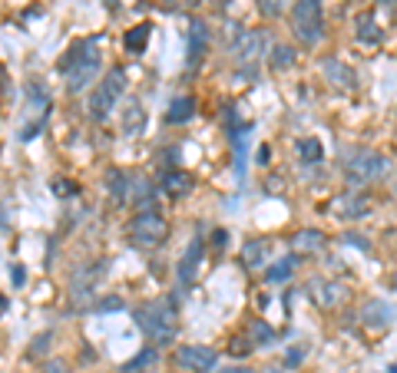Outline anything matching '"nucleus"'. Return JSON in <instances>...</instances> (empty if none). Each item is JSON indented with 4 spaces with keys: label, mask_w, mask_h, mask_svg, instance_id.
Segmentation results:
<instances>
[{
    "label": "nucleus",
    "mask_w": 397,
    "mask_h": 373,
    "mask_svg": "<svg viewBox=\"0 0 397 373\" xmlns=\"http://www.w3.org/2000/svg\"><path fill=\"white\" fill-rule=\"evenodd\" d=\"M100 70V46L93 40H77L63 53L60 60V73L66 76V90L70 93H83L93 83V76Z\"/></svg>",
    "instance_id": "f257e3e1"
},
{
    "label": "nucleus",
    "mask_w": 397,
    "mask_h": 373,
    "mask_svg": "<svg viewBox=\"0 0 397 373\" xmlns=\"http://www.w3.org/2000/svg\"><path fill=\"white\" fill-rule=\"evenodd\" d=\"M136 324L149 337L153 347H169L176 341V311L166 298H156L149 304L136 307Z\"/></svg>",
    "instance_id": "f03ea898"
},
{
    "label": "nucleus",
    "mask_w": 397,
    "mask_h": 373,
    "mask_svg": "<svg viewBox=\"0 0 397 373\" xmlns=\"http://www.w3.org/2000/svg\"><path fill=\"white\" fill-rule=\"evenodd\" d=\"M291 33L305 46H318L324 37V7L321 0H295L291 3Z\"/></svg>",
    "instance_id": "7ed1b4c3"
},
{
    "label": "nucleus",
    "mask_w": 397,
    "mask_h": 373,
    "mask_svg": "<svg viewBox=\"0 0 397 373\" xmlns=\"http://www.w3.org/2000/svg\"><path fill=\"white\" fill-rule=\"evenodd\" d=\"M122 90H126V76H122V70L116 66V70H109L96 86H93L90 93V119L93 122H107L109 116H113V109L120 106V96Z\"/></svg>",
    "instance_id": "20e7f679"
},
{
    "label": "nucleus",
    "mask_w": 397,
    "mask_h": 373,
    "mask_svg": "<svg viewBox=\"0 0 397 373\" xmlns=\"http://www.w3.org/2000/svg\"><path fill=\"white\" fill-rule=\"evenodd\" d=\"M384 172H387V159L381 152L358 146V149L344 155V179H348V185H367V182L381 179Z\"/></svg>",
    "instance_id": "39448f33"
},
{
    "label": "nucleus",
    "mask_w": 397,
    "mask_h": 373,
    "mask_svg": "<svg viewBox=\"0 0 397 373\" xmlns=\"http://www.w3.org/2000/svg\"><path fill=\"white\" fill-rule=\"evenodd\" d=\"M265 50V33L261 30H239L232 37V60L239 66V79L255 76V63L261 60Z\"/></svg>",
    "instance_id": "423d86ee"
},
{
    "label": "nucleus",
    "mask_w": 397,
    "mask_h": 373,
    "mask_svg": "<svg viewBox=\"0 0 397 373\" xmlns=\"http://www.w3.org/2000/svg\"><path fill=\"white\" fill-rule=\"evenodd\" d=\"M129 241L136 248H156L166 241V218L156 209H139L129 222Z\"/></svg>",
    "instance_id": "0eeeda50"
},
{
    "label": "nucleus",
    "mask_w": 397,
    "mask_h": 373,
    "mask_svg": "<svg viewBox=\"0 0 397 373\" xmlns=\"http://www.w3.org/2000/svg\"><path fill=\"white\" fill-rule=\"evenodd\" d=\"M103 274H107V261H93V265H83V268L73 271V278H70V298H73V307L96 304L93 294H96V284L103 281Z\"/></svg>",
    "instance_id": "6e6552de"
},
{
    "label": "nucleus",
    "mask_w": 397,
    "mask_h": 373,
    "mask_svg": "<svg viewBox=\"0 0 397 373\" xmlns=\"http://www.w3.org/2000/svg\"><path fill=\"white\" fill-rule=\"evenodd\" d=\"M27 113H30V122L27 126H20V139L27 142V139H33V135L44 129L46 122V113H50V93H46L44 83H27Z\"/></svg>",
    "instance_id": "1a4fd4ad"
},
{
    "label": "nucleus",
    "mask_w": 397,
    "mask_h": 373,
    "mask_svg": "<svg viewBox=\"0 0 397 373\" xmlns=\"http://www.w3.org/2000/svg\"><path fill=\"white\" fill-rule=\"evenodd\" d=\"M176 363L189 373H209L219 367V354L212 347H202V343H185L176 350Z\"/></svg>",
    "instance_id": "9d476101"
},
{
    "label": "nucleus",
    "mask_w": 397,
    "mask_h": 373,
    "mask_svg": "<svg viewBox=\"0 0 397 373\" xmlns=\"http://www.w3.org/2000/svg\"><path fill=\"white\" fill-rule=\"evenodd\" d=\"M331 211H335L341 222H358V218H364L367 211H371V205H367L364 195L344 192V195H338L335 202H331Z\"/></svg>",
    "instance_id": "9b49d317"
},
{
    "label": "nucleus",
    "mask_w": 397,
    "mask_h": 373,
    "mask_svg": "<svg viewBox=\"0 0 397 373\" xmlns=\"http://www.w3.org/2000/svg\"><path fill=\"white\" fill-rule=\"evenodd\" d=\"M321 73H324L328 83H335L338 90H358V73H354L344 60H338V57L321 60Z\"/></svg>",
    "instance_id": "f8f14e48"
},
{
    "label": "nucleus",
    "mask_w": 397,
    "mask_h": 373,
    "mask_svg": "<svg viewBox=\"0 0 397 373\" xmlns=\"http://www.w3.org/2000/svg\"><path fill=\"white\" fill-rule=\"evenodd\" d=\"M202 251H205L202 238H192V245H189V248H185V254L179 258V265H176V278H179V284H183V287H189V284L196 281L198 261H202Z\"/></svg>",
    "instance_id": "ddd939ff"
},
{
    "label": "nucleus",
    "mask_w": 397,
    "mask_h": 373,
    "mask_svg": "<svg viewBox=\"0 0 397 373\" xmlns=\"http://www.w3.org/2000/svg\"><path fill=\"white\" fill-rule=\"evenodd\" d=\"M354 40L364 46H378L384 40V30L381 23H378V17L371 14V10H364V14L354 17Z\"/></svg>",
    "instance_id": "4468645a"
},
{
    "label": "nucleus",
    "mask_w": 397,
    "mask_h": 373,
    "mask_svg": "<svg viewBox=\"0 0 397 373\" xmlns=\"http://www.w3.org/2000/svg\"><path fill=\"white\" fill-rule=\"evenodd\" d=\"M311 287V294L318 300L321 307H338L341 300H344V287L338 281H328V278H315V281L308 284Z\"/></svg>",
    "instance_id": "2eb2a0df"
},
{
    "label": "nucleus",
    "mask_w": 397,
    "mask_h": 373,
    "mask_svg": "<svg viewBox=\"0 0 397 373\" xmlns=\"http://www.w3.org/2000/svg\"><path fill=\"white\" fill-rule=\"evenodd\" d=\"M142 129H146V109H142V103L133 96V99L126 103V109H122V133L139 135Z\"/></svg>",
    "instance_id": "dca6fc26"
},
{
    "label": "nucleus",
    "mask_w": 397,
    "mask_h": 373,
    "mask_svg": "<svg viewBox=\"0 0 397 373\" xmlns=\"http://www.w3.org/2000/svg\"><path fill=\"white\" fill-rule=\"evenodd\" d=\"M361 324H367V327H387L391 324V307L381 298L367 300L364 307H361Z\"/></svg>",
    "instance_id": "f3484780"
},
{
    "label": "nucleus",
    "mask_w": 397,
    "mask_h": 373,
    "mask_svg": "<svg viewBox=\"0 0 397 373\" xmlns=\"http://www.w3.org/2000/svg\"><path fill=\"white\" fill-rule=\"evenodd\" d=\"M192 185H196V179H192L189 172H183V169H169L166 175H163V189H166V195H176V198L189 195L192 192Z\"/></svg>",
    "instance_id": "a211bd4d"
},
{
    "label": "nucleus",
    "mask_w": 397,
    "mask_h": 373,
    "mask_svg": "<svg viewBox=\"0 0 397 373\" xmlns=\"http://www.w3.org/2000/svg\"><path fill=\"white\" fill-rule=\"evenodd\" d=\"M205 44H209V30H205V23H202V20H196V23L189 27V63L202 60Z\"/></svg>",
    "instance_id": "6ab92c4d"
},
{
    "label": "nucleus",
    "mask_w": 397,
    "mask_h": 373,
    "mask_svg": "<svg viewBox=\"0 0 397 373\" xmlns=\"http://www.w3.org/2000/svg\"><path fill=\"white\" fill-rule=\"evenodd\" d=\"M107 189L113 202H129V175L120 169H109L107 172Z\"/></svg>",
    "instance_id": "aec40b11"
},
{
    "label": "nucleus",
    "mask_w": 397,
    "mask_h": 373,
    "mask_svg": "<svg viewBox=\"0 0 397 373\" xmlns=\"http://www.w3.org/2000/svg\"><path fill=\"white\" fill-rule=\"evenodd\" d=\"M196 116V103H192V96H176L172 103H169V113H166V119L169 122H189Z\"/></svg>",
    "instance_id": "412c9836"
},
{
    "label": "nucleus",
    "mask_w": 397,
    "mask_h": 373,
    "mask_svg": "<svg viewBox=\"0 0 397 373\" xmlns=\"http://www.w3.org/2000/svg\"><path fill=\"white\" fill-rule=\"evenodd\" d=\"M268 63H272V70L275 73H281V70H288V66H295V50H291L288 44H272V50H268Z\"/></svg>",
    "instance_id": "4be33fe9"
},
{
    "label": "nucleus",
    "mask_w": 397,
    "mask_h": 373,
    "mask_svg": "<svg viewBox=\"0 0 397 373\" xmlns=\"http://www.w3.org/2000/svg\"><path fill=\"white\" fill-rule=\"evenodd\" d=\"M298 155H302V162L305 165H318L321 159H324V149H321V142L315 135H308V139L298 142Z\"/></svg>",
    "instance_id": "5701e85b"
},
{
    "label": "nucleus",
    "mask_w": 397,
    "mask_h": 373,
    "mask_svg": "<svg viewBox=\"0 0 397 373\" xmlns=\"http://www.w3.org/2000/svg\"><path fill=\"white\" fill-rule=\"evenodd\" d=\"M248 341L255 343V347H272L275 343V330L268 327L265 321H252L248 324Z\"/></svg>",
    "instance_id": "b1692460"
},
{
    "label": "nucleus",
    "mask_w": 397,
    "mask_h": 373,
    "mask_svg": "<svg viewBox=\"0 0 397 373\" xmlns=\"http://www.w3.org/2000/svg\"><path fill=\"white\" fill-rule=\"evenodd\" d=\"M265 251H268V245H265V241H248V245L242 248V265H245V268H261Z\"/></svg>",
    "instance_id": "393cba45"
},
{
    "label": "nucleus",
    "mask_w": 397,
    "mask_h": 373,
    "mask_svg": "<svg viewBox=\"0 0 397 373\" xmlns=\"http://www.w3.org/2000/svg\"><path fill=\"white\" fill-rule=\"evenodd\" d=\"M321 245H324V235H321V231H298V235H295V251L311 254V251H318Z\"/></svg>",
    "instance_id": "a878e982"
},
{
    "label": "nucleus",
    "mask_w": 397,
    "mask_h": 373,
    "mask_svg": "<svg viewBox=\"0 0 397 373\" xmlns=\"http://www.w3.org/2000/svg\"><path fill=\"white\" fill-rule=\"evenodd\" d=\"M156 363V347H142V350H139L136 357L129 360V363H126V367H122V373H139V370H149V367H153Z\"/></svg>",
    "instance_id": "bb28decb"
},
{
    "label": "nucleus",
    "mask_w": 397,
    "mask_h": 373,
    "mask_svg": "<svg viewBox=\"0 0 397 373\" xmlns=\"http://www.w3.org/2000/svg\"><path fill=\"white\" fill-rule=\"evenodd\" d=\"M291 271H295V258H281V261H275L272 268L265 271V281L281 284V281H288L291 278Z\"/></svg>",
    "instance_id": "cd10ccee"
},
{
    "label": "nucleus",
    "mask_w": 397,
    "mask_h": 373,
    "mask_svg": "<svg viewBox=\"0 0 397 373\" xmlns=\"http://www.w3.org/2000/svg\"><path fill=\"white\" fill-rule=\"evenodd\" d=\"M146 40H149V23H139V27H133V30L126 33V40H122V44H126L129 53H139V50L146 46Z\"/></svg>",
    "instance_id": "c85d7f7f"
},
{
    "label": "nucleus",
    "mask_w": 397,
    "mask_h": 373,
    "mask_svg": "<svg viewBox=\"0 0 397 373\" xmlns=\"http://www.w3.org/2000/svg\"><path fill=\"white\" fill-rule=\"evenodd\" d=\"M255 3H259V10L265 17H281L285 10H288L291 0H255Z\"/></svg>",
    "instance_id": "c756f323"
},
{
    "label": "nucleus",
    "mask_w": 397,
    "mask_h": 373,
    "mask_svg": "<svg viewBox=\"0 0 397 373\" xmlns=\"http://www.w3.org/2000/svg\"><path fill=\"white\" fill-rule=\"evenodd\" d=\"M305 357H308V343H291L288 354H285V363H288V367H298Z\"/></svg>",
    "instance_id": "7c9ffc66"
},
{
    "label": "nucleus",
    "mask_w": 397,
    "mask_h": 373,
    "mask_svg": "<svg viewBox=\"0 0 397 373\" xmlns=\"http://www.w3.org/2000/svg\"><path fill=\"white\" fill-rule=\"evenodd\" d=\"M96 314H109V311H122V298H100L93 304Z\"/></svg>",
    "instance_id": "2f4dec72"
},
{
    "label": "nucleus",
    "mask_w": 397,
    "mask_h": 373,
    "mask_svg": "<svg viewBox=\"0 0 397 373\" xmlns=\"http://www.w3.org/2000/svg\"><path fill=\"white\" fill-rule=\"evenodd\" d=\"M252 347H255V343L252 341H245V337H232V354H235V357H245V354H248V350H252Z\"/></svg>",
    "instance_id": "473e14b6"
},
{
    "label": "nucleus",
    "mask_w": 397,
    "mask_h": 373,
    "mask_svg": "<svg viewBox=\"0 0 397 373\" xmlns=\"http://www.w3.org/2000/svg\"><path fill=\"white\" fill-rule=\"evenodd\" d=\"M44 373H66V363H63V360H46Z\"/></svg>",
    "instance_id": "72a5a7b5"
},
{
    "label": "nucleus",
    "mask_w": 397,
    "mask_h": 373,
    "mask_svg": "<svg viewBox=\"0 0 397 373\" xmlns=\"http://www.w3.org/2000/svg\"><path fill=\"white\" fill-rule=\"evenodd\" d=\"M46 343H50V334H44V337H37V341H33L30 357H37V354H44V350H46Z\"/></svg>",
    "instance_id": "f704fd0d"
},
{
    "label": "nucleus",
    "mask_w": 397,
    "mask_h": 373,
    "mask_svg": "<svg viewBox=\"0 0 397 373\" xmlns=\"http://www.w3.org/2000/svg\"><path fill=\"white\" fill-rule=\"evenodd\" d=\"M10 281H14V287H20V284L27 281V278H24V268H20V265H14V268H10Z\"/></svg>",
    "instance_id": "c9c22d12"
},
{
    "label": "nucleus",
    "mask_w": 397,
    "mask_h": 373,
    "mask_svg": "<svg viewBox=\"0 0 397 373\" xmlns=\"http://www.w3.org/2000/svg\"><path fill=\"white\" fill-rule=\"evenodd\" d=\"M212 238H215V248H222V245H225V241H229V231H215Z\"/></svg>",
    "instance_id": "e433bc0d"
},
{
    "label": "nucleus",
    "mask_w": 397,
    "mask_h": 373,
    "mask_svg": "<svg viewBox=\"0 0 397 373\" xmlns=\"http://www.w3.org/2000/svg\"><path fill=\"white\" fill-rule=\"evenodd\" d=\"M219 373H252L248 367H225V370H219Z\"/></svg>",
    "instance_id": "4c0bfd02"
},
{
    "label": "nucleus",
    "mask_w": 397,
    "mask_h": 373,
    "mask_svg": "<svg viewBox=\"0 0 397 373\" xmlns=\"http://www.w3.org/2000/svg\"><path fill=\"white\" fill-rule=\"evenodd\" d=\"M391 284H394V291H397V271H394V278H391Z\"/></svg>",
    "instance_id": "58836bf2"
},
{
    "label": "nucleus",
    "mask_w": 397,
    "mask_h": 373,
    "mask_svg": "<svg viewBox=\"0 0 397 373\" xmlns=\"http://www.w3.org/2000/svg\"><path fill=\"white\" fill-rule=\"evenodd\" d=\"M391 189H394V192H397V175H394V182H391Z\"/></svg>",
    "instance_id": "ea45409f"
},
{
    "label": "nucleus",
    "mask_w": 397,
    "mask_h": 373,
    "mask_svg": "<svg viewBox=\"0 0 397 373\" xmlns=\"http://www.w3.org/2000/svg\"><path fill=\"white\" fill-rule=\"evenodd\" d=\"M387 373H397V367H391V370H387Z\"/></svg>",
    "instance_id": "a19ab883"
},
{
    "label": "nucleus",
    "mask_w": 397,
    "mask_h": 373,
    "mask_svg": "<svg viewBox=\"0 0 397 373\" xmlns=\"http://www.w3.org/2000/svg\"><path fill=\"white\" fill-rule=\"evenodd\" d=\"M381 3H394V0H381Z\"/></svg>",
    "instance_id": "79ce46f5"
}]
</instances>
